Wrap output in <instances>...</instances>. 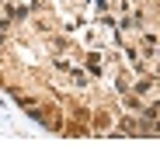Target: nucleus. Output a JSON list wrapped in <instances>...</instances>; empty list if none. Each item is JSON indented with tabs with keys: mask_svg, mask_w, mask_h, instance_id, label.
Instances as JSON below:
<instances>
[{
	"mask_svg": "<svg viewBox=\"0 0 160 156\" xmlns=\"http://www.w3.org/2000/svg\"><path fill=\"white\" fill-rule=\"evenodd\" d=\"M87 66H91V73H101V59H98V56H91V59H87Z\"/></svg>",
	"mask_w": 160,
	"mask_h": 156,
	"instance_id": "obj_1",
	"label": "nucleus"
}]
</instances>
